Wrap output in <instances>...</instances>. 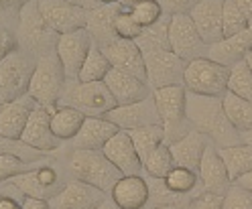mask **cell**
Masks as SVG:
<instances>
[{
  "label": "cell",
  "mask_w": 252,
  "mask_h": 209,
  "mask_svg": "<svg viewBox=\"0 0 252 209\" xmlns=\"http://www.w3.org/2000/svg\"><path fill=\"white\" fill-rule=\"evenodd\" d=\"M187 120L191 122L193 130L206 134L216 149L242 144V134L228 120L222 98L187 91Z\"/></svg>",
  "instance_id": "cell-1"
},
{
  "label": "cell",
  "mask_w": 252,
  "mask_h": 209,
  "mask_svg": "<svg viewBox=\"0 0 252 209\" xmlns=\"http://www.w3.org/2000/svg\"><path fill=\"white\" fill-rule=\"evenodd\" d=\"M153 98L159 112L161 126L165 130V144L181 140L193 130L187 120V90L185 86H167L153 91Z\"/></svg>",
  "instance_id": "cell-2"
},
{
  "label": "cell",
  "mask_w": 252,
  "mask_h": 209,
  "mask_svg": "<svg viewBox=\"0 0 252 209\" xmlns=\"http://www.w3.org/2000/svg\"><path fill=\"white\" fill-rule=\"evenodd\" d=\"M65 84H67L65 71H63V65L53 49V51L41 53V57L37 59L35 69L29 79L27 93L37 104L51 108V106L59 104L63 90H65Z\"/></svg>",
  "instance_id": "cell-3"
},
{
  "label": "cell",
  "mask_w": 252,
  "mask_h": 209,
  "mask_svg": "<svg viewBox=\"0 0 252 209\" xmlns=\"http://www.w3.org/2000/svg\"><path fill=\"white\" fill-rule=\"evenodd\" d=\"M69 171L73 179H80L88 185L98 187L108 195L114 189V185L124 177L102 150H86V149H73L69 156Z\"/></svg>",
  "instance_id": "cell-4"
},
{
  "label": "cell",
  "mask_w": 252,
  "mask_h": 209,
  "mask_svg": "<svg viewBox=\"0 0 252 209\" xmlns=\"http://www.w3.org/2000/svg\"><path fill=\"white\" fill-rule=\"evenodd\" d=\"M230 67L216 63L210 57H197L187 63L183 73V86L187 91L197 95L224 98L228 91Z\"/></svg>",
  "instance_id": "cell-5"
},
{
  "label": "cell",
  "mask_w": 252,
  "mask_h": 209,
  "mask_svg": "<svg viewBox=\"0 0 252 209\" xmlns=\"http://www.w3.org/2000/svg\"><path fill=\"white\" fill-rule=\"evenodd\" d=\"M57 106H71L86 116L100 118L116 108V100L112 98V93H110L104 82L82 84L75 79V82L65 84V90H63V95Z\"/></svg>",
  "instance_id": "cell-6"
},
{
  "label": "cell",
  "mask_w": 252,
  "mask_h": 209,
  "mask_svg": "<svg viewBox=\"0 0 252 209\" xmlns=\"http://www.w3.org/2000/svg\"><path fill=\"white\" fill-rule=\"evenodd\" d=\"M147 67V84L155 91L167 86H183V73L187 61L171 49H147L143 51Z\"/></svg>",
  "instance_id": "cell-7"
},
{
  "label": "cell",
  "mask_w": 252,
  "mask_h": 209,
  "mask_svg": "<svg viewBox=\"0 0 252 209\" xmlns=\"http://www.w3.org/2000/svg\"><path fill=\"white\" fill-rule=\"evenodd\" d=\"M33 69L35 65L19 51L0 61V108L27 93Z\"/></svg>",
  "instance_id": "cell-8"
},
{
  "label": "cell",
  "mask_w": 252,
  "mask_h": 209,
  "mask_svg": "<svg viewBox=\"0 0 252 209\" xmlns=\"http://www.w3.org/2000/svg\"><path fill=\"white\" fill-rule=\"evenodd\" d=\"M169 43H171L173 53L179 55L187 63L197 59V57H206L208 47H210L201 39L199 30L189 14H175V17H171Z\"/></svg>",
  "instance_id": "cell-9"
},
{
  "label": "cell",
  "mask_w": 252,
  "mask_h": 209,
  "mask_svg": "<svg viewBox=\"0 0 252 209\" xmlns=\"http://www.w3.org/2000/svg\"><path fill=\"white\" fill-rule=\"evenodd\" d=\"M92 47H94V41L88 33V29H80V30H73V33L57 37L55 53L63 65L67 82H75L77 79Z\"/></svg>",
  "instance_id": "cell-10"
},
{
  "label": "cell",
  "mask_w": 252,
  "mask_h": 209,
  "mask_svg": "<svg viewBox=\"0 0 252 209\" xmlns=\"http://www.w3.org/2000/svg\"><path fill=\"white\" fill-rule=\"evenodd\" d=\"M41 14L55 35H67L73 30L86 29L88 10L75 6L67 0H39Z\"/></svg>",
  "instance_id": "cell-11"
},
{
  "label": "cell",
  "mask_w": 252,
  "mask_h": 209,
  "mask_svg": "<svg viewBox=\"0 0 252 209\" xmlns=\"http://www.w3.org/2000/svg\"><path fill=\"white\" fill-rule=\"evenodd\" d=\"M14 189L21 191L23 197H33V199H53L57 193L61 191L59 187V175L53 167L49 165H39L33 171H27L23 175L12 177L10 181H6Z\"/></svg>",
  "instance_id": "cell-12"
},
{
  "label": "cell",
  "mask_w": 252,
  "mask_h": 209,
  "mask_svg": "<svg viewBox=\"0 0 252 209\" xmlns=\"http://www.w3.org/2000/svg\"><path fill=\"white\" fill-rule=\"evenodd\" d=\"M110 199L108 193L98 187L88 185L80 179H71L61 187L53 199H49L51 209H98Z\"/></svg>",
  "instance_id": "cell-13"
},
{
  "label": "cell",
  "mask_w": 252,
  "mask_h": 209,
  "mask_svg": "<svg viewBox=\"0 0 252 209\" xmlns=\"http://www.w3.org/2000/svg\"><path fill=\"white\" fill-rule=\"evenodd\" d=\"M112 124L118 126V130H134V128H147V126H161L159 112H157V104L153 93L149 98L128 104V106H116L104 116Z\"/></svg>",
  "instance_id": "cell-14"
},
{
  "label": "cell",
  "mask_w": 252,
  "mask_h": 209,
  "mask_svg": "<svg viewBox=\"0 0 252 209\" xmlns=\"http://www.w3.org/2000/svg\"><path fill=\"white\" fill-rule=\"evenodd\" d=\"M51 37H59V35H55L53 30L47 27L43 14H41V8H39V0H31L25 6H21L19 43L25 45V49L37 51L49 43Z\"/></svg>",
  "instance_id": "cell-15"
},
{
  "label": "cell",
  "mask_w": 252,
  "mask_h": 209,
  "mask_svg": "<svg viewBox=\"0 0 252 209\" xmlns=\"http://www.w3.org/2000/svg\"><path fill=\"white\" fill-rule=\"evenodd\" d=\"M53 110L55 106L47 108V106H41L37 104V108L33 110V114H31L25 130L21 134V140L29 147H33L41 152H53L59 149L61 140L53 134L51 130V116H53Z\"/></svg>",
  "instance_id": "cell-16"
},
{
  "label": "cell",
  "mask_w": 252,
  "mask_h": 209,
  "mask_svg": "<svg viewBox=\"0 0 252 209\" xmlns=\"http://www.w3.org/2000/svg\"><path fill=\"white\" fill-rule=\"evenodd\" d=\"M102 53L110 61V65L114 69L126 71L138 79L147 82V67H145V57L140 47L134 41H126V39H116L114 43H110L102 47Z\"/></svg>",
  "instance_id": "cell-17"
},
{
  "label": "cell",
  "mask_w": 252,
  "mask_h": 209,
  "mask_svg": "<svg viewBox=\"0 0 252 209\" xmlns=\"http://www.w3.org/2000/svg\"><path fill=\"white\" fill-rule=\"evenodd\" d=\"M102 152L112 160V165L124 175V177H130V175H140L143 173V160H140L136 149H134V142L130 138V134L126 130H118L112 138H110Z\"/></svg>",
  "instance_id": "cell-18"
},
{
  "label": "cell",
  "mask_w": 252,
  "mask_h": 209,
  "mask_svg": "<svg viewBox=\"0 0 252 209\" xmlns=\"http://www.w3.org/2000/svg\"><path fill=\"white\" fill-rule=\"evenodd\" d=\"M197 175H199V183H201L203 193L226 195L228 189L234 185L232 179H230V175H228V169L224 165V160H222V156H220V152H218V149L214 147V144H208Z\"/></svg>",
  "instance_id": "cell-19"
},
{
  "label": "cell",
  "mask_w": 252,
  "mask_h": 209,
  "mask_svg": "<svg viewBox=\"0 0 252 209\" xmlns=\"http://www.w3.org/2000/svg\"><path fill=\"white\" fill-rule=\"evenodd\" d=\"M222 12H224V0H199L193 6V10L189 12V17L195 23L206 45H216L224 39Z\"/></svg>",
  "instance_id": "cell-20"
},
{
  "label": "cell",
  "mask_w": 252,
  "mask_h": 209,
  "mask_svg": "<svg viewBox=\"0 0 252 209\" xmlns=\"http://www.w3.org/2000/svg\"><path fill=\"white\" fill-rule=\"evenodd\" d=\"M104 84L110 90V93H112V98L116 100V106H128V104L140 102L153 93L147 82L114 67L104 77Z\"/></svg>",
  "instance_id": "cell-21"
},
{
  "label": "cell",
  "mask_w": 252,
  "mask_h": 209,
  "mask_svg": "<svg viewBox=\"0 0 252 209\" xmlns=\"http://www.w3.org/2000/svg\"><path fill=\"white\" fill-rule=\"evenodd\" d=\"M110 199L118 209H145L151 199L149 181L140 175L122 177L110 191Z\"/></svg>",
  "instance_id": "cell-22"
},
{
  "label": "cell",
  "mask_w": 252,
  "mask_h": 209,
  "mask_svg": "<svg viewBox=\"0 0 252 209\" xmlns=\"http://www.w3.org/2000/svg\"><path fill=\"white\" fill-rule=\"evenodd\" d=\"M35 108H37V102L29 93L4 104L0 108V134L12 140H21V134Z\"/></svg>",
  "instance_id": "cell-23"
},
{
  "label": "cell",
  "mask_w": 252,
  "mask_h": 209,
  "mask_svg": "<svg viewBox=\"0 0 252 209\" xmlns=\"http://www.w3.org/2000/svg\"><path fill=\"white\" fill-rule=\"evenodd\" d=\"M124 10L122 4H104L96 10H88V33L96 47H106L118 39L116 35V19Z\"/></svg>",
  "instance_id": "cell-24"
},
{
  "label": "cell",
  "mask_w": 252,
  "mask_h": 209,
  "mask_svg": "<svg viewBox=\"0 0 252 209\" xmlns=\"http://www.w3.org/2000/svg\"><path fill=\"white\" fill-rule=\"evenodd\" d=\"M208 144H212V142H210V138L206 134H201L197 130H191L181 140L169 144V150H171L173 158H175L177 167H183V169H189V171L197 173Z\"/></svg>",
  "instance_id": "cell-25"
},
{
  "label": "cell",
  "mask_w": 252,
  "mask_h": 209,
  "mask_svg": "<svg viewBox=\"0 0 252 209\" xmlns=\"http://www.w3.org/2000/svg\"><path fill=\"white\" fill-rule=\"evenodd\" d=\"M118 132V126L106 120L104 116L94 118L88 116L82 130L73 138V149H86V150H102L104 144Z\"/></svg>",
  "instance_id": "cell-26"
},
{
  "label": "cell",
  "mask_w": 252,
  "mask_h": 209,
  "mask_svg": "<svg viewBox=\"0 0 252 209\" xmlns=\"http://www.w3.org/2000/svg\"><path fill=\"white\" fill-rule=\"evenodd\" d=\"M86 114L71 106H55L53 116H51V130L53 134L63 142V140H73L77 132L82 130L86 122Z\"/></svg>",
  "instance_id": "cell-27"
},
{
  "label": "cell",
  "mask_w": 252,
  "mask_h": 209,
  "mask_svg": "<svg viewBox=\"0 0 252 209\" xmlns=\"http://www.w3.org/2000/svg\"><path fill=\"white\" fill-rule=\"evenodd\" d=\"M220 156H222L224 165L228 169V175L232 183H236L242 175L252 171V144H236V147H226V149H218Z\"/></svg>",
  "instance_id": "cell-28"
},
{
  "label": "cell",
  "mask_w": 252,
  "mask_h": 209,
  "mask_svg": "<svg viewBox=\"0 0 252 209\" xmlns=\"http://www.w3.org/2000/svg\"><path fill=\"white\" fill-rule=\"evenodd\" d=\"M163 181H165L167 189H171L173 193H177V195H181L189 201L203 193L201 183H199V175L195 171H189L183 167H175Z\"/></svg>",
  "instance_id": "cell-29"
},
{
  "label": "cell",
  "mask_w": 252,
  "mask_h": 209,
  "mask_svg": "<svg viewBox=\"0 0 252 209\" xmlns=\"http://www.w3.org/2000/svg\"><path fill=\"white\" fill-rule=\"evenodd\" d=\"M222 104H224L228 120L240 134L252 130V102L242 100L238 95L226 91V95L222 98Z\"/></svg>",
  "instance_id": "cell-30"
},
{
  "label": "cell",
  "mask_w": 252,
  "mask_h": 209,
  "mask_svg": "<svg viewBox=\"0 0 252 209\" xmlns=\"http://www.w3.org/2000/svg\"><path fill=\"white\" fill-rule=\"evenodd\" d=\"M134 149L140 156V160H145L161 147L165 144V130L163 126H147V128H134V130H128Z\"/></svg>",
  "instance_id": "cell-31"
},
{
  "label": "cell",
  "mask_w": 252,
  "mask_h": 209,
  "mask_svg": "<svg viewBox=\"0 0 252 209\" xmlns=\"http://www.w3.org/2000/svg\"><path fill=\"white\" fill-rule=\"evenodd\" d=\"M169 23H171V17H169V14H163V17L157 21L153 27H147L143 30V35L134 41L140 47V51H147V49H171V43H169Z\"/></svg>",
  "instance_id": "cell-32"
},
{
  "label": "cell",
  "mask_w": 252,
  "mask_h": 209,
  "mask_svg": "<svg viewBox=\"0 0 252 209\" xmlns=\"http://www.w3.org/2000/svg\"><path fill=\"white\" fill-rule=\"evenodd\" d=\"M112 65H110V61L106 59V55L102 53L100 47L94 45L92 51L84 63V67L77 75V82L82 84H90V82H104V77L110 73Z\"/></svg>",
  "instance_id": "cell-33"
},
{
  "label": "cell",
  "mask_w": 252,
  "mask_h": 209,
  "mask_svg": "<svg viewBox=\"0 0 252 209\" xmlns=\"http://www.w3.org/2000/svg\"><path fill=\"white\" fill-rule=\"evenodd\" d=\"M228 91L238 95L242 100L252 102V69L248 63L242 59L234 63L230 67V77H228Z\"/></svg>",
  "instance_id": "cell-34"
},
{
  "label": "cell",
  "mask_w": 252,
  "mask_h": 209,
  "mask_svg": "<svg viewBox=\"0 0 252 209\" xmlns=\"http://www.w3.org/2000/svg\"><path fill=\"white\" fill-rule=\"evenodd\" d=\"M175 167H177L175 158H173L167 144H161V147L143 163V171L151 177V179H165Z\"/></svg>",
  "instance_id": "cell-35"
},
{
  "label": "cell",
  "mask_w": 252,
  "mask_h": 209,
  "mask_svg": "<svg viewBox=\"0 0 252 209\" xmlns=\"http://www.w3.org/2000/svg\"><path fill=\"white\" fill-rule=\"evenodd\" d=\"M248 27H250V21L246 19V14L238 8V4H236L234 0H224V12H222L224 39L244 33Z\"/></svg>",
  "instance_id": "cell-36"
},
{
  "label": "cell",
  "mask_w": 252,
  "mask_h": 209,
  "mask_svg": "<svg viewBox=\"0 0 252 209\" xmlns=\"http://www.w3.org/2000/svg\"><path fill=\"white\" fill-rule=\"evenodd\" d=\"M0 154H12V156H19L27 163H37V160H43L45 158V152L29 147L23 140H12V138H6L0 134Z\"/></svg>",
  "instance_id": "cell-37"
},
{
  "label": "cell",
  "mask_w": 252,
  "mask_h": 209,
  "mask_svg": "<svg viewBox=\"0 0 252 209\" xmlns=\"http://www.w3.org/2000/svg\"><path fill=\"white\" fill-rule=\"evenodd\" d=\"M128 10L132 14V19L143 29L153 27L157 21L163 17V8H161V4L157 2V0H143V2L132 4Z\"/></svg>",
  "instance_id": "cell-38"
},
{
  "label": "cell",
  "mask_w": 252,
  "mask_h": 209,
  "mask_svg": "<svg viewBox=\"0 0 252 209\" xmlns=\"http://www.w3.org/2000/svg\"><path fill=\"white\" fill-rule=\"evenodd\" d=\"M35 167H39L37 163H27V160L12 156V154H0V183L10 181L12 177L23 175L27 171H33Z\"/></svg>",
  "instance_id": "cell-39"
},
{
  "label": "cell",
  "mask_w": 252,
  "mask_h": 209,
  "mask_svg": "<svg viewBox=\"0 0 252 209\" xmlns=\"http://www.w3.org/2000/svg\"><path fill=\"white\" fill-rule=\"evenodd\" d=\"M143 30L145 29L132 19V14H130L128 8H124L118 14V19H116V35H118V39L136 41L140 35H143Z\"/></svg>",
  "instance_id": "cell-40"
},
{
  "label": "cell",
  "mask_w": 252,
  "mask_h": 209,
  "mask_svg": "<svg viewBox=\"0 0 252 209\" xmlns=\"http://www.w3.org/2000/svg\"><path fill=\"white\" fill-rule=\"evenodd\" d=\"M224 209H252V193L242 189L240 185H232L224 195Z\"/></svg>",
  "instance_id": "cell-41"
},
{
  "label": "cell",
  "mask_w": 252,
  "mask_h": 209,
  "mask_svg": "<svg viewBox=\"0 0 252 209\" xmlns=\"http://www.w3.org/2000/svg\"><path fill=\"white\" fill-rule=\"evenodd\" d=\"M224 195L216 193H201L185 205V209H224Z\"/></svg>",
  "instance_id": "cell-42"
},
{
  "label": "cell",
  "mask_w": 252,
  "mask_h": 209,
  "mask_svg": "<svg viewBox=\"0 0 252 209\" xmlns=\"http://www.w3.org/2000/svg\"><path fill=\"white\" fill-rule=\"evenodd\" d=\"M163 8V14L175 17V14H189L199 0H157Z\"/></svg>",
  "instance_id": "cell-43"
},
{
  "label": "cell",
  "mask_w": 252,
  "mask_h": 209,
  "mask_svg": "<svg viewBox=\"0 0 252 209\" xmlns=\"http://www.w3.org/2000/svg\"><path fill=\"white\" fill-rule=\"evenodd\" d=\"M17 45H19V39L14 37L8 29L0 27V61L17 51Z\"/></svg>",
  "instance_id": "cell-44"
},
{
  "label": "cell",
  "mask_w": 252,
  "mask_h": 209,
  "mask_svg": "<svg viewBox=\"0 0 252 209\" xmlns=\"http://www.w3.org/2000/svg\"><path fill=\"white\" fill-rule=\"evenodd\" d=\"M23 209H51V203L45 201V199L23 197Z\"/></svg>",
  "instance_id": "cell-45"
},
{
  "label": "cell",
  "mask_w": 252,
  "mask_h": 209,
  "mask_svg": "<svg viewBox=\"0 0 252 209\" xmlns=\"http://www.w3.org/2000/svg\"><path fill=\"white\" fill-rule=\"evenodd\" d=\"M67 2L80 6V8H84V10H96V8L104 6L102 0H67Z\"/></svg>",
  "instance_id": "cell-46"
},
{
  "label": "cell",
  "mask_w": 252,
  "mask_h": 209,
  "mask_svg": "<svg viewBox=\"0 0 252 209\" xmlns=\"http://www.w3.org/2000/svg\"><path fill=\"white\" fill-rule=\"evenodd\" d=\"M0 209H23V203L12 197H0Z\"/></svg>",
  "instance_id": "cell-47"
},
{
  "label": "cell",
  "mask_w": 252,
  "mask_h": 209,
  "mask_svg": "<svg viewBox=\"0 0 252 209\" xmlns=\"http://www.w3.org/2000/svg\"><path fill=\"white\" fill-rule=\"evenodd\" d=\"M236 4H238V8L246 14V19L252 23V0H234Z\"/></svg>",
  "instance_id": "cell-48"
},
{
  "label": "cell",
  "mask_w": 252,
  "mask_h": 209,
  "mask_svg": "<svg viewBox=\"0 0 252 209\" xmlns=\"http://www.w3.org/2000/svg\"><path fill=\"white\" fill-rule=\"evenodd\" d=\"M236 185H240L242 189H246L248 193H252V171L250 173H246V175H242L238 181H236Z\"/></svg>",
  "instance_id": "cell-49"
},
{
  "label": "cell",
  "mask_w": 252,
  "mask_h": 209,
  "mask_svg": "<svg viewBox=\"0 0 252 209\" xmlns=\"http://www.w3.org/2000/svg\"><path fill=\"white\" fill-rule=\"evenodd\" d=\"M31 0H0V8H12V6H25Z\"/></svg>",
  "instance_id": "cell-50"
},
{
  "label": "cell",
  "mask_w": 252,
  "mask_h": 209,
  "mask_svg": "<svg viewBox=\"0 0 252 209\" xmlns=\"http://www.w3.org/2000/svg\"><path fill=\"white\" fill-rule=\"evenodd\" d=\"M136 2H143V0H122L120 4H122L124 8H130V6H132V4H136Z\"/></svg>",
  "instance_id": "cell-51"
},
{
  "label": "cell",
  "mask_w": 252,
  "mask_h": 209,
  "mask_svg": "<svg viewBox=\"0 0 252 209\" xmlns=\"http://www.w3.org/2000/svg\"><path fill=\"white\" fill-rule=\"evenodd\" d=\"M98 209H118V207H116V205L112 203V199H108V201H106V203H104L102 207H98Z\"/></svg>",
  "instance_id": "cell-52"
},
{
  "label": "cell",
  "mask_w": 252,
  "mask_h": 209,
  "mask_svg": "<svg viewBox=\"0 0 252 209\" xmlns=\"http://www.w3.org/2000/svg\"><path fill=\"white\" fill-rule=\"evenodd\" d=\"M242 142H246V144H252V130L242 134Z\"/></svg>",
  "instance_id": "cell-53"
},
{
  "label": "cell",
  "mask_w": 252,
  "mask_h": 209,
  "mask_svg": "<svg viewBox=\"0 0 252 209\" xmlns=\"http://www.w3.org/2000/svg\"><path fill=\"white\" fill-rule=\"evenodd\" d=\"M244 61L248 63V67L252 69V51H248V53H246V57H244Z\"/></svg>",
  "instance_id": "cell-54"
},
{
  "label": "cell",
  "mask_w": 252,
  "mask_h": 209,
  "mask_svg": "<svg viewBox=\"0 0 252 209\" xmlns=\"http://www.w3.org/2000/svg\"><path fill=\"white\" fill-rule=\"evenodd\" d=\"M122 0H102V4H120Z\"/></svg>",
  "instance_id": "cell-55"
},
{
  "label": "cell",
  "mask_w": 252,
  "mask_h": 209,
  "mask_svg": "<svg viewBox=\"0 0 252 209\" xmlns=\"http://www.w3.org/2000/svg\"><path fill=\"white\" fill-rule=\"evenodd\" d=\"M159 209H181V207H159Z\"/></svg>",
  "instance_id": "cell-56"
}]
</instances>
